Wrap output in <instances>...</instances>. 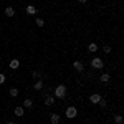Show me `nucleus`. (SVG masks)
Returning <instances> with one entry per match:
<instances>
[{"label":"nucleus","instance_id":"nucleus-3","mask_svg":"<svg viewBox=\"0 0 124 124\" xmlns=\"http://www.w3.org/2000/svg\"><path fill=\"white\" fill-rule=\"evenodd\" d=\"M78 116V109L75 108V106H70L66 109V117H70V119H73V117H76Z\"/></svg>","mask_w":124,"mask_h":124},{"label":"nucleus","instance_id":"nucleus-22","mask_svg":"<svg viewBox=\"0 0 124 124\" xmlns=\"http://www.w3.org/2000/svg\"><path fill=\"white\" fill-rule=\"evenodd\" d=\"M98 104H101V106H103V108H104V106H106V101H104V99H103V98H101V101H99Z\"/></svg>","mask_w":124,"mask_h":124},{"label":"nucleus","instance_id":"nucleus-1","mask_svg":"<svg viewBox=\"0 0 124 124\" xmlns=\"http://www.w3.org/2000/svg\"><path fill=\"white\" fill-rule=\"evenodd\" d=\"M66 96V86L65 85H60L55 88V98H60V99H63Z\"/></svg>","mask_w":124,"mask_h":124},{"label":"nucleus","instance_id":"nucleus-19","mask_svg":"<svg viewBox=\"0 0 124 124\" xmlns=\"http://www.w3.org/2000/svg\"><path fill=\"white\" fill-rule=\"evenodd\" d=\"M35 23H37L38 27H43V25H45V22H43L41 18H37V20H35Z\"/></svg>","mask_w":124,"mask_h":124},{"label":"nucleus","instance_id":"nucleus-5","mask_svg":"<svg viewBox=\"0 0 124 124\" xmlns=\"http://www.w3.org/2000/svg\"><path fill=\"white\" fill-rule=\"evenodd\" d=\"M101 101V94H98V93H94V94L89 96V103H93V104H98Z\"/></svg>","mask_w":124,"mask_h":124},{"label":"nucleus","instance_id":"nucleus-10","mask_svg":"<svg viewBox=\"0 0 124 124\" xmlns=\"http://www.w3.org/2000/svg\"><path fill=\"white\" fill-rule=\"evenodd\" d=\"M50 121H51V124H58V123H60V116L53 113V114L50 116Z\"/></svg>","mask_w":124,"mask_h":124},{"label":"nucleus","instance_id":"nucleus-23","mask_svg":"<svg viewBox=\"0 0 124 124\" xmlns=\"http://www.w3.org/2000/svg\"><path fill=\"white\" fill-rule=\"evenodd\" d=\"M79 2H81V3H86V2H88V0H79Z\"/></svg>","mask_w":124,"mask_h":124},{"label":"nucleus","instance_id":"nucleus-14","mask_svg":"<svg viewBox=\"0 0 124 124\" xmlns=\"http://www.w3.org/2000/svg\"><path fill=\"white\" fill-rule=\"evenodd\" d=\"M10 96H12V98H17V96H18V89H17V88H10Z\"/></svg>","mask_w":124,"mask_h":124},{"label":"nucleus","instance_id":"nucleus-2","mask_svg":"<svg viewBox=\"0 0 124 124\" xmlns=\"http://www.w3.org/2000/svg\"><path fill=\"white\" fill-rule=\"evenodd\" d=\"M91 66L94 68V70H101V68L104 66V61L101 58H93L91 60Z\"/></svg>","mask_w":124,"mask_h":124},{"label":"nucleus","instance_id":"nucleus-11","mask_svg":"<svg viewBox=\"0 0 124 124\" xmlns=\"http://www.w3.org/2000/svg\"><path fill=\"white\" fill-rule=\"evenodd\" d=\"M37 12H38V10L35 8L33 5H28V7H27V13H28V15H35Z\"/></svg>","mask_w":124,"mask_h":124},{"label":"nucleus","instance_id":"nucleus-16","mask_svg":"<svg viewBox=\"0 0 124 124\" xmlns=\"http://www.w3.org/2000/svg\"><path fill=\"white\" fill-rule=\"evenodd\" d=\"M114 123L116 124H123V116H121V114L114 116Z\"/></svg>","mask_w":124,"mask_h":124},{"label":"nucleus","instance_id":"nucleus-24","mask_svg":"<svg viewBox=\"0 0 124 124\" xmlns=\"http://www.w3.org/2000/svg\"><path fill=\"white\" fill-rule=\"evenodd\" d=\"M7 124H15V123H7Z\"/></svg>","mask_w":124,"mask_h":124},{"label":"nucleus","instance_id":"nucleus-21","mask_svg":"<svg viewBox=\"0 0 124 124\" xmlns=\"http://www.w3.org/2000/svg\"><path fill=\"white\" fill-rule=\"evenodd\" d=\"M103 51H104V53H111V46H108V45H106V46L103 48Z\"/></svg>","mask_w":124,"mask_h":124},{"label":"nucleus","instance_id":"nucleus-15","mask_svg":"<svg viewBox=\"0 0 124 124\" xmlns=\"http://www.w3.org/2000/svg\"><path fill=\"white\" fill-rule=\"evenodd\" d=\"M31 104H33L31 99H25V101H23V108H31Z\"/></svg>","mask_w":124,"mask_h":124},{"label":"nucleus","instance_id":"nucleus-12","mask_svg":"<svg viewBox=\"0 0 124 124\" xmlns=\"http://www.w3.org/2000/svg\"><path fill=\"white\" fill-rule=\"evenodd\" d=\"M5 15H7V17H13V15H15V10L12 8V7H7V8H5Z\"/></svg>","mask_w":124,"mask_h":124},{"label":"nucleus","instance_id":"nucleus-20","mask_svg":"<svg viewBox=\"0 0 124 124\" xmlns=\"http://www.w3.org/2000/svg\"><path fill=\"white\" fill-rule=\"evenodd\" d=\"M3 83H5V75L0 73V85H3Z\"/></svg>","mask_w":124,"mask_h":124},{"label":"nucleus","instance_id":"nucleus-9","mask_svg":"<svg viewBox=\"0 0 124 124\" xmlns=\"http://www.w3.org/2000/svg\"><path fill=\"white\" fill-rule=\"evenodd\" d=\"M41 88H43V81H41V79H37V81H35V85H33V89L40 91Z\"/></svg>","mask_w":124,"mask_h":124},{"label":"nucleus","instance_id":"nucleus-17","mask_svg":"<svg viewBox=\"0 0 124 124\" xmlns=\"http://www.w3.org/2000/svg\"><path fill=\"white\" fill-rule=\"evenodd\" d=\"M101 81H103V83H108V81H109V75H108V73H103V75H101Z\"/></svg>","mask_w":124,"mask_h":124},{"label":"nucleus","instance_id":"nucleus-4","mask_svg":"<svg viewBox=\"0 0 124 124\" xmlns=\"http://www.w3.org/2000/svg\"><path fill=\"white\" fill-rule=\"evenodd\" d=\"M73 68L76 70L78 73H83V71H85V65H83L81 61H75V63H73Z\"/></svg>","mask_w":124,"mask_h":124},{"label":"nucleus","instance_id":"nucleus-6","mask_svg":"<svg viewBox=\"0 0 124 124\" xmlns=\"http://www.w3.org/2000/svg\"><path fill=\"white\" fill-rule=\"evenodd\" d=\"M8 66L12 68V70H17V68L20 66V61H18V60H17V58H13V60H12V61H10V63H8Z\"/></svg>","mask_w":124,"mask_h":124},{"label":"nucleus","instance_id":"nucleus-7","mask_svg":"<svg viewBox=\"0 0 124 124\" xmlns=\"http://www.w3.org/2000/svg\"><path fill=\"white\" fill-rule=\"evenodd\" d=\"M13 113H15V116L22 117V116H23V113H25V111H23V106H17V108L13 109Z\"/></svg>","mask_w":124,"mask_h":124},{"label":"nucleus","instance_id":"nucleus-13","mask_svg":"<svg viewBox=\"0 0 124 124\" xmlns=\"http://www.w3.org/2000/svg\"><path fill=\"white\" fill-rule=\"evenodd\" d=\"M88 50H89L91 53H96V51H98V45H96V43H91V45L88 46Z\"/></svg>","mask_w":124,"mask_h":124},{"label":"nucleus","instance_id":"nucleus-18","mask_svg":"<svg viewBox=\"0 0 124 124\" xmlns=\"http://www.w3.org/2000/svg\"><path fill=\"white\" fill-rule=\"evenodd\" d=\"M33 78L35 79H41V73L40 71H33Z\"/></svg>","mask_w":124,"mask_h":124},{"label":"nucleus","instance_id":"nucleus-8","mask_svg":"<svg viewBox=\"0 0 124 124\" xmlns=\"http://www.w3.org/2000/svg\"><path fill=\"white\" fill-rule=\"evenodd\" d=\"M45 104L46 106L55 104V96H46V98H45Z\"/></svg>","mask_w":124,"mask_h":124}]
</instances>
